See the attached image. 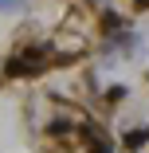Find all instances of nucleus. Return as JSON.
I'll return each instance as SVG.
<instances>
[{
  "mask_svg": "<svg viewBox=\"0 0 149 153\" xmlns=\"http://www.w3.org/2000/svg\"><path fill=\"white\" fill-rule=\"evenodd\" d=\"M8 75H16V79L39 75V63H36V59H8Z\"/></svg>",
  "mask_w": 149,
  "mask_h": 153,
  "instance_id": "1",
  "label": "nucleus"
},
{
  "mask_svg": "<svg viewBox=\"0 0 149 153\" xmlns=\"http://www.w3.org/2000/svg\"><path fill=\"white\" fill-rule=\"evenodd\" d=\"M145 141H149V130H130L126 134V149H141Z\"/></svg>",
  "mask_w": 149,
  "mask_h": 153,
  "instance_id": "2",
  "label": "nucleus"
},
{
  "mask_svg": "<svg viewBox=\"0 0 149 153\" xmlns=\"http://www.w3.org/2000/svg\"><path fill=\"white\" fill-rule=\"evenodd\" d=\"M90 153H110V145H106V141L98 137V141H90Z\"/></svg>",
  "mask_w": 149,
  "mask_h": 153,
  "instance_id": "3",
  "label": "nucleus"
},
{
  "mask_svg": "<svg viewBox=\"0 0 149 153\" xmlns=\"http://www.w3.org/2000/svg\"><path fill=\"white\" fill-rule=\"evenodd\" d=\"M137 4H141V8H145V4H149V0H137Z\"/></svg>",
  "mask_w": 149,
  "mask_h": 153,
  "instance_id": "4",
  "label": "nucleus"
}]
</instances>
